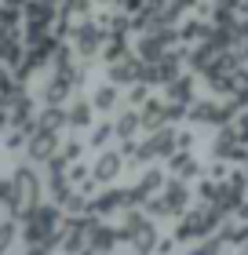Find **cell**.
Masks as SVG:
<instances>
[{
	"label": "cell",
	"mask_w": 248,
	"mask_h": 255,
	"mask_svg": "<svg viewBox=\"0 0 248 255\" xmlns=\"http://www.w3.org/2000/svg\"><path fill=\"white\" fill-rule=\"evenodd\" d=\"M0 128H4V117H0Z\"/></svg>",
	"instance_id": "3"
},
{
	"label": "cell",
	"mask_w": 248,
	"mask_h": 255,
	"mask_svg": "<svg viewBox=\"0 0 248 255\" xmlns=\"http://www.w3.org/2000/svg\"><path fill=\"white\" fill-rule=\"evenodd\" d=\"M7 84V77H4V62H0V88H4Z\"/></svg>",
	"instance_id": "2"
},
{
	"label": "cell",
	"mask_w": 248,
	"mask_h": 255,
	"mask_svg": "<svg viewBox=\"0 0 248 255\" xmlns=\"http://www.w3.org/2000/svg\"><path fill=\"white\" fill-rule=\"evenodd\" d=\"M0 62H18V44L0 37Z\"/></svg>",
	"instance_id": "1"
}]
</instances>
